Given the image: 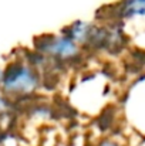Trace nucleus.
<instances>
[{
	"instance_id": "f257e3e1",
	"label": "nucleus",
	"mask_w": 145,
	"mask_h": 146,
	"mask_svg": "<svg viewBox=\"0 0 145 146\" xmlns=\"http://www.w3.org/2000/svg\"><path fill=\"white\" fill-rule=\"evenodd\" d=\"M40 84L37 70L23 60L10 62L1 74L0 88L9 97H26L36 92Z\"/></svg>"
},
{
	"instance_id": "f03ea898",
	"label": "nucleus",
	"mask_w": 145,
	"mask_h": 146,
	"mask_svg": "<svg viewBox=\"0 0 145 146\" xmlns=\"http://www.w3.org/2000/svg\"><path fill=\"white\" fill-rule=\"evenodd\" d=\"M41 41H36L37 52L58 64H70L81 57V47L71 38L64 36H41Z\"/></svg>"
},
{
	"instance_id": "7ed1b4c3",
	"label": "nucleus",
	"mask_w": 145,
	"mask_h": 146,
	"mask_svg": "<svg viewBox=\"0 0 145 146\" xmlns=\"http://www.w3.org/2000/svg\"><path fill=\"white\" fill-rule=\"evenodd\" d=\"M117 20H128L134 17H142L145 13V0H121L114 7Z\"/></svg>"
},
{
	"instance_id": "20e7f679",
	"label": "nucleus",
	"mask_w": 145,
	"mask_h": 146,
	"mask_svg": "<svg viewBox=\"0 0 145 146\" xmlns=\"http://www.w3.org/2000/svg\"><path fill=\"white\" fill-rule=\"evenodd\" d=\"M1 74H3V70L0 68V84H1Z\"/></svg>"
}]
</instances>
